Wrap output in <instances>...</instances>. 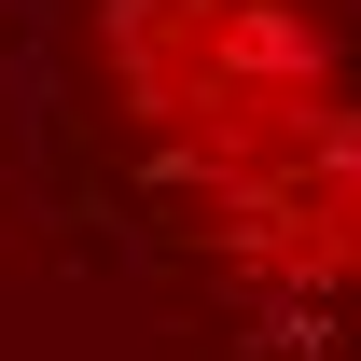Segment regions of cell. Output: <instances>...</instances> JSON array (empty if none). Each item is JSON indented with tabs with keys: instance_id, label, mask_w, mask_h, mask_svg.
<instances>
[{
	"instance_id": "7a4b0ae2",
	"label": "cell",
	"mask_w": 361,
	"mask_h": 361,
	"mask_svg": "<svg viewBox=\"0 0 361 361\" xmlns=\"http://www.w3.org/2000/svg\"><path fill=\"white\" fill-rule=\"evenodd\" d=\"M278 292H361V111H348V139H334V167L306 195V236H292Z\"/></svg>"
},
{
	"instance_id": "6da1fadb",
	"label": "cell",
	"mask_w": 361,
	"mask_h": 361,
	"mask_svg": "<svg viewBox=\"0 0 361 361\" xmlns=\"http://www.w3.org/2000/svg\"><path fill=\"white\" fill-rule=\"evenodd\" d=\"M111 111L236 278H292L306 195L348 139V56L306 0H97Z\"/></svg>"
}]
</instances>
